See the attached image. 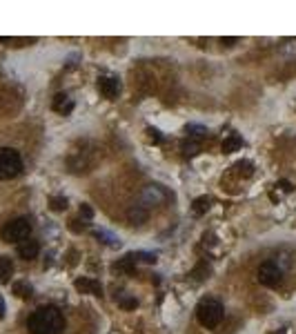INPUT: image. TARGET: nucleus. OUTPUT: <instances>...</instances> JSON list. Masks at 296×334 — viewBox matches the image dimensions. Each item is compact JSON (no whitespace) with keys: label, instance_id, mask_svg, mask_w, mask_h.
Returning <instances> with one entry per match:
<instances>
[{"label":"nucleus","instance_id":"f257e3e1","mask_svg":"<svg viewBox=\"0 0 296 334\" xmlns=\"http://www.w3.org/2000/svg\"><path fill=\"white\" fill-rule=\"evenodd\" d=\"M27 328L32 334H63L65 330V316L58 307L42 305L29 316Z\"/></svg>","mask_w":296,"mask_h":334},{"label":"nucleus","instance_id":"f03ea898","mask_svg":"<svg viewBox=\"0 0 296 334\" xmlns=\"http://www.w3.org/2000/svg\"><path fill=\"white\" fill-rule=\"evenodd\" d=\"M23 172V158L11 147H0V181H11Z\"/></svg>","mask_w":296,"mask_h":334},{"label":"nucleus","instance_id":"7ed1b4c3","mask_svg":"<svg viewBox=\"0 0 296 334\" xmlns=\"http://www.w3.org/2000/svg\"><path fill=\"white\" fill-rule=\"evenodd\" d=\"M196 316L203 328H216L223 321V305L216 298H203L196 307Z\"/></svg>","mask_w":296,"mask_h":334},{"label":"nucleus","instance_id":"20e7f679","mask_svg":"<svg viewBox=\"0 0 296 334\" xmlns=\"http://www.w3.org/2000/svg\"><path fill=\"white\" fill-rule=\"evenodd\" d=\"M29 234H32L29 218H14L2 227V240H7V243H23L29 239Z\"/></svg>","mask_w":296,"mask_h":334},{"label":"nucleus","instance_id":"39448f33","mask_svg":"<svg viewBox=\"0 0 296 334\" xmlns=\"http://www.w3.org/2000/svg\"><path fill=\"white\" fill-rule=\"evenodd\" d=\"M281 281H283V270L276 263L267 261L258 267V283L260 285H265V287H276V285H281Z\"/></svg>","mask_w":296,"mask_h":334},{"label":"nucleus","instance_id":"423d86ee","mask_svg":"<svg viewBox=\"0 0 296 334\" xmlns=\"http://www.w3.org/2000/svg\"><path fill=\"white\" fill-rule=\"evenodd\" d=\"M98 89L105 98L114 100V98L121 94V83H118V78H114V76H105V78L98 80Z\"/></svg>","mask_w":296,"mask_h":334},{"label":"nucleus","instance_id":"0eeeda50","mask_svg":"<svg viewBox=\"0 0 296 334\" xmlns=\"http://www.w3.org/2000/svg\"><path fill=\"white\" fill-rule=\"evenodd\" d=\"M38 252H41V245H38V240H23V243H18V256L25 258V261H32V258L38 256Z\"/></svg>","mask_w":296,"mask_h":334},{"label":"nucleus","instance_id":"6e6552de","mask_svg":"<svg viewBox=\"0 0 296 334\" xmlns=\"http://www.w3.org/2000/svg\"><path fill=\"white\" fill-rule=\"evenodd\" d=\"M165 198H167V194H165V190H163L161 185H149L147 190H145V194H143V203L145 205L163 203Z\"/></svg>","mask_w":296,"mask_h":334},{"label":"nucleus","instance_id":"1a4fd4ad","mask_svg":"<svg viewBox=\"0 0 296 334\" xmlns=\"http://www.w3.org/2000/svg\"><path fill=\"white\" fill-rule=\"evenodd\" d=\"M51 107H54V111H58V114L67 116L69 111L74 109V100L67 96V94H56V96H54V102H51Z\"/></svg>","mask_w":296,"mask_h":334},{"label":"nucleus","instance_id":"9d476101","mask_svg":"<svg viewBox=\"0 0 296 334\" xmlns=\"http://www.w3.org/2000/svg\"><path fill=\"white\" fill-rule=\"evenodd\" d=\"M76 289L83 294H94V296H100L103 294V287L100 283H96L94 279H78L76 281Z\"/></svg>","mask_w":296,"mask_h":334},{"label":"nucleus","instance_id":"9b49d317","mask_svg":"<svg viewBox=\"0 0 296 334\" xmlns=\"http://www.w3.org/2000/svg\"><path fill=\"white\" fill-rule=\"evenodd\" d=\"M127 218H129L131 225H140V223L147 218V209H145V205H134V207H129Z\"/></svg>","mask_w":296,"mask_h":334},{"label":"nucleus","instance_id":"f8f14e48","mask_svg":"<svg viewBox=\"0 0 296 334\" xmlns=\"http://www.w3.org/2000/svg\"><path fill=\"white\" fill-rule=\"evenodd\" d=\"M14 274V261L9 256H0V281H9Z\"/></svg>","mask_w":296,"mask_h":334},{"label":"nucleus","instance_id":"ddd939ff","mask_svg":"<svg viewBox=\"0 0 296 334\" xmlns=\"http://www.w3.org/2000/svg\"><path fill=\"white\" fill-rule=\"evenodd\" d=\"M241 145H243L241 136H236V134H229V138L223 143V151H225V154H232V151H236Z\"/></svg>","mask_w":296,"mask_h":334},{"label":"nucleus","instance_id":"4468645a","mask_svg":"<svg viewBox=\"0 0 296 334\" xmlns=\"http://www.w3.org/2000/svg\"><path fill=\"white\" fill-rule=\"evenodd\" d=\"M32 285L29 283H25V281H18V283H14V294L16 296H20V298H29L32 296Z\"/></svg>","mask_w":296,"mask_h":334},{"label":"nucleus","instance_id":"2eb2a0df","mask_svg":"<svg viewBox=\"0 0 296 334\" xmlns=\"http://www.w3.org/2000/svg\"><path fill=\"white\" fill-rule=\"evenodd\" d=\"M210 205H211V200L207 198V196H201V198H196V200H194V214H196V216L205 214L207 209H210Z\"/></svg>","mask_w":296,"mask_h":334},{"label":"nucleus","instance_id":"dca6fc26","mask_svg":"<svg viewBox=\"0 0 296 334\" xmlns=\"http://www.w3.org/2000/svg\"><path fill=\"white\" fill-rule=\"evenodd\" d=\"M183 151L187 156H196L198 151H201V143H196V141H187V143H183Z\"/></svg>","mask_w":296,"mask_h":334},{"label":"nucleus","instance_id":"f3484780","mask_svg":"<svg viewBox=\"0 0 296 334\" xmlns=\"http://www.w3.org/2000/svg\"><path fill=\"white\" fill-rule=\"evenodd\" d=\"M67 207V198H63V196H54L51 198V209H56V212H60V209Z\"/></svg>","mask_w":296,"mask_h":334},{"label":"nucleus","instance_id":"a211bd4d","mask_svg":"<svg viewBox=\"0 0 296 334\" xmlns=\"http://www.w3.org/2000/svg\"><path fill=\"white\" fill-rule=\"evenodd\" d=\"M121 305L125 307V310H131V307H136L138 303H136V298H121Z\"/></svg>","mask_w":296,"mask_h":334},{"label":"nucleus","instance_id":"6ab92c4d","mask_svg":"<svg viewBox=\"0 0 296 334\" xmlns=\"http://www.w3.org/2000/svg\"><path fill=\"white\" fill-rule=\"evenodd\" d=\"M149 132V138H152L154 143H161V132H158V129H147Z\"/></svg>","mask_w":296,"mask_h":334},{"label":"nucleus","instance_id":"aec40b11","mask_svg":"<svg viewBox=\"0 0 296 334\" xmlns=\"http://www.w3.org/2000/svg\"><path fill=\"white\" fill-rule=\"evenodd\" d=\"M81 214H83L85 218H91V214H94V212H91L89 205H81Z\"/></svg>","mask_w":296,"mask_h":334},{"label":"nucleus","instance_id":"412c9836","mask_svg":"<svg viewBox=\"0 0 296 334\" xmlns=\"http://www.w3.org/2000/svg\"><path fill=\"white\" fill-rule=\"evenodd\" d=\"M276 187H283L285 191H292V185L287 181H281V183H276Z\"/></svg>","mask_w":296,"mask_h":334},{"label":"nucleus","instance_id":"4be33fe9","mask_svg":"<svg viewBox=\"0 0 296 334\" xmlns=\"http://www.w3.org/2000/svg\"><path fill=\"white\" fill-rule=\"evenodd\" d=\"M220 43H223L225 47H232V45L236 43V38H223V40H220Z\"/></svg>","mask_w":296,"mask_h":334},{"label":"nucleus","instance_id":"5701e85b","mask_svg":"<svg viewBox=\"0 0 296 334\" xmlns=\"http://www.w3.org/2000/svg\"><path fill=\"white\" fill-rule=\"evenodd\" d=\"M5 316V301H2V296H0V319Z\"/></svg>","mask_w":296,"mask_h":334}]
</instances>
